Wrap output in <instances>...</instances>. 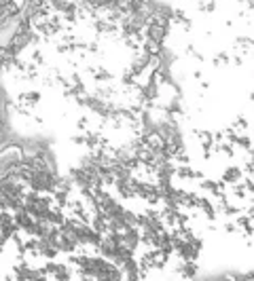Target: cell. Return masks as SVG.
<instances>
[{
	"mask_svg": "<svg viewBox=\"0 0 254 281\" xmlns=\"http://www.w3.org/2000/svg\"><path fill=\"white\" fill-rule=\"evenodd\" d=\"M244 180V169L237 167V165H231V167H227L225 169V174H222V180L220 182H225L227 186H233V184H237Z\"/></svg>",
	"mask_w": 254,
	"mask_h": 281,
	"instance_id": "6da1fadb",
	"label": "cell"
},
{
	"mask_svg": "<svg viewBox=\"0 0 254 281\" xmlns=\"http://www.w3.org/2000/svg\"><path fill=\"white\" fill-rule=\"evenodd\" d=\"M225 231H227V233H235V231H237V226H235L233 222H227V224H225Z\"/></svg>",
	"mask_w": 254,
	"mask_h": 281,
	"instance_id": "7a4b0ae2",
	"label": "cell"
}]
</instances>
